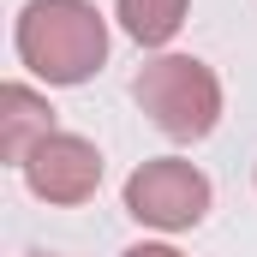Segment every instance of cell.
<instances>
[{
  "mask_svg": "<svg viewBox=\"0 0 257 257\" xmlns=\"http://www.w3.org/2000/svg\"><path fill=\"white\" fill-rule=\"evenodd\" d=\"M138 108L150 114V126L168 132L174 144H203L221 120V78L197 54H156L132 78Z\"/></svg>",
  "mask_w": 257,
  "mask_h": 257,
  "instance_id": "obj_2",
  "label": "cell"
},
{
  "mask_svg": "<svg viewBox=\"0 0 257 257\" xmlns=\"http://www.w3.org/2000/svg\"><path fill=\"white\" fill-rule=\"evenodd\" d=\"M24 186L42 197V203H90L96 186H102V150L90 144V138H78V132H54V138H42L30 156H24Z\"/></svg>",
  "mask_w": 257,
  "mask_h": 257,
  "instance_id": "obj_4",
  "label": "cell"
},
{
  "mask_svg": "<svg viewBox=\"0 0 257 257\" xmlns=\"http://www.w3.org/2000/svg\"><path fill=\"white\" fill-rule=\"evenodd\" d=\"M12 48L30 78L72 90L90 84L108 60V18L96 12V0H24L12 24Z\"/></svg>",
  "mask_w": 257,
  "mask_h": 257,
  "instance_id": "obj_1",
  "label": "cell"
},
{
  "mask_svg": "<svg viewBox=\"0 0 257 257\" xmlns=\"http://www.w3.org/2000/svg\"><path fill=\"white\" fill-rule=\"evenodd\" d=\"M120 197H126L132 221H144L156 233H192L197 221L209 215V203H215V186L186 156H150L144 168H132Z\"/></svg>",
  "mask_w": 257,
  "mask_h": 257,
  "instance_id": "obj_3",
  "label": "cell"
},
{
  "mask_svg": "<svg viewBox=\"0 0 257 257\" xmlns=\"http://www.w3.org/2000/svg\"><path fill=\"white\" fill-rule=\"evenodd\" d=\"M186 6L192 0H114V18L138 48H168L186 24Z\"/></svg>",
  "mask_w": 257,
  "mask_h": 257,
  "instance_id": "obj_6",
  "label": "cell"
},
{
  "mask_svg": "<svg viewBox=\"0 0 257 257\" xmlns=\"http://www.w3.org/2000/svg\"><path fill=\"white\" fill-rule=\"evenodd\" d=\"M120 257H186V251H174V245H162V239H144V245H126Z\"/></svg>",
  "mask_w": 257,
  "mask_h": 257,
  "instance_id": "obj_7",
  "label": "cell"
},
{
  "mask_svg": "<svg viewBox=\"0 0 257 257\" xmlns=\"http://www.w3.org/2000/svg\"><path fill=\"white\" fill-rule=\"evenodd\" d=\"M36 257H54V251H36Z\"/></svg>",
  "mask_w": 257,
  "mask_h": 257,
  "instance_id": "obj_8",
  "label": "cell"
},
{
  "mask_svg": "<svg viewBox=\"0 0 257 257\" xmlns=\"http://www.w3.org/2000/svg\"><path fill=\"white\" fill-rule=\"evenodd\" d=\"M54 108H48V96H36L30 84H6L0 90V156L12 162V168H24V156L42 144V138H54Z\"/></svg>",
  "mask_w": 257,
  "mask_h": 257,
  "instance_id": "obj_5",
  "label": "cell"
}]
</instances>
